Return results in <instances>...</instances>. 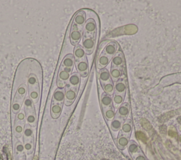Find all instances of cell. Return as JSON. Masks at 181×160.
<instances>
[{
    "label": "cell",
    "instance_id": "6da1fadb",
    "mask_svg": "<svg viewBox=\"0 0 181 160\" xmlns=\"http://www.w3.org/2000/svg\"><path fill=\"white\" fill-rule=\"evenodd\" d=\"M33 59H27L21 61L16 69L12 90V109L14 113L20 111L23 103L25 101L28 92V79L32 64Z\"/></svg>",
    "mask_w": 181,
    "mask_h": 160
},
{
    "label": "cell",
    "instance_id": "7a4b0ae2",
    "mask_svg": "<svg viewBox=\"0 0 181 160\" xmlns=\"http://www.w3.org/2000/svg\"><path fill=\"white\" fill-rule=\"evenodd\" d=\"M43 73L40 64L35 59H33L29 79H28V92L29 98L33 104L38 103L42 92Z\"/></svg>",
    "mask_w": 181,
    "mask_h": 160
},
{
    "label": "cell",
    "instance_id": "3957f363",
    "mask_svg": "<svg viewBox=\"0 0 181 160\" xmlns=\"http://www.w3.org/2000/svg\"><path fill=\"white\" fill-rule=\"evenodd\" d=\"M24 109H25L26 116L29 124L31 127H35L37 124L36 113H35L33 102L30 99L29 97H28L24 101Z\"/></svg>",
    "mask_w": 181,
    "mask_h": 160
},
{
    "label": "cell",
    "instance_id": "277c9868",
    "mask_svg": "<svg viewBox=\"0 0 181 160\" xmlns=\"http://www.w3.org/2000/svg\"><path fill=\"white\" fill-rule=\"evenodd\" d=\"M33 132L32 127L27 124L25 126L23 131V141H24V148L26 150L28 154H31L33 151Z\"/></svg>",
    "mask_w": 181,
    "mask_h": 160
},
{
    "label": "cell",
    "instance_id": "5b68a950",
    "mask_svg": "<svg viewBox=\"0 0 181 160\" xmlns=\"http://www.w3.org/2000/svg\"><path fill=\"white\" fill-rule=\"evenodd\" d=\"M96 37L87 36L84 35L83 37V48L86 55H90L93 53L96 47Z\"/></svg>",
    "mask_w": 181,
    "mask_h": 160
},
{
    "label": "cell",
    "instance_id": "8992f818",
    "mask_svg": "<svg viewBox=\"0 0 181 160\" xmlns=\"http://www.w3.org/2000/svg\"><path fill=\"white\" fill-rule=\"evenodd\" d=\"M96 33L97 26L96 21L92 18L86 20L83 28V35L96 37Z\"/></svg>",
    "mask_w": 181,
    "mask_h": 160
},
{
    "label": "cell",
    "instance_id": "52a82bcc",
    "mask_svg": "<svg viewBox=\"0 0 181 160\" xmlns=\"http://www.w3.org/2000/svg\"><path fill=\"white\" fill-rule=\"evenodd\" d=\"M71 72L67 71L62 69V68H59V71L58 72V76H57V86L58 88H63L65 87L67 85V82L69 81L71 76Z\"/></svg>",
    "mask_w": 181,
    "mask_h": 160
},
{
    "label": "cell",
    "instance_id": "ba28073f",
    "mask_svg": "<svg viewBox=\"0 0 181 160\" xmlns=\"http://www.w3.org/2000/svg\"><path fill=\"white\" fill-rule=\"evenodd\" d=\"M82 34H83V30L78 28L77 27L72 25L70 34V39L72 45L76 46L79 43L80 40H81L82 38Z\"/></svg>",
    "mask_w": 181,
    "mask_h": 160
},
{
    "label": "cell",
    "instance_id": "9c48e42d",
    "mask_svg": "<svg viewBox=\"0 0 181 160\" xmlns=\"http://www.w3.org/2000/svg\"><path fill=\"white\" fill-rule=\"evenodd\" d=\"M86 22V15L84 11H79L74 16L72 25L77 27L78 28L83 30Z\"/></svg>",
    "mask_w": 181,
    "mask_h": 160
},
{
    "label": "cell",
    "instance_id": "30bf717a",
    "mask_svg": "<svg viewBox=\"0 0 181 160\" xmlns=\"http://www.w3.org/2000/svg\"><path fill=\"white\" fill-rule=\"evenodd\" d=\"M66 90H65V99H64V102L65 105L67 106H70L71 105L73 104L74 100H76V96H77L78 93V90L76 89L72 88L68 86L65 87Z\"/></svg>",
    "mask_w": 181,
    "mask_h": 160
},
{
    "label": "cell",
    "instance_id": "8fae6325",
    "mask_svg": "<svg viewBox=\"0 0 181 160\" xmlns=\"http://www.w3.org/2000/svg\"><path fill=\"white\" fill-rule=\"evenodd\" d=\"M74 64H75V60H74V55L70 54L65 56L64 58L63 59L60 68L72 73Z\"/></svg>",
    "mask_w": 181,
    "mask_h": 160
},
{
    "label": "cell",
    "instance_id": "7c38bea8",
    "mask_svg": "<svg viewBox=\"0 0 181 160\" xmlns=\"http://www.w3.org/2000/svg\"><path fill=\"white\" fill-rule=\"evenodd\" d=\"M125 66V58L122 52H117L112 58L111 68H118L123 69Z\"/></svg>",
    "mask_w": 181,
    "mask_h": 160
},
{
    "label": "cell",
    "instance_id": "4fadbf2b",
    "mask_svg": "<svg viewBox=\"0 0 181 160\" xmlns=\"http://www.w3.org/2000/svg\"><path fill=\"white\" fill-rule=\"evenodd\" d=\"M117 49H118V44L116 42L113 41V42H110L109 43L107 44L101 54L108 56L111 58H113V56L117 52Z\"/></svg>",
    "mask_w": 181,
    "mask_h": 160
},
{
    "label": "cell",
    "instance_id": "5bb4252c",
    "mask_svg": "<svg viewBox=\"0 0 181 160\" xmlns=\"http://www.w3.org/2000/svg\"><path fill=\"white\" fill-rule=\"evenodd\" d=\"M75 66L77 73L81 77H86L89 71V66L88 61H75Z\"/></svg>",
    "mask_w": 181,
    "mask_h": 160
},
{
    "label": "cell",
    "instance_id": "9a60e30c",
    "mask_svg": "<svg viewBox=\"0 0 181 160\" xmlns=\"http://www.w3.org/2000/svg\"><path fill=\"white\" fill-rule=\"evenodd\" d=\"M80 83H81V76L77 72H74V73L71 74L66 86L79 90Z\"/></svg>",
    "mask_w": 181,
    "mask_h": 160
},
{
    "label": "cell",
    "instance_id": "2e32d148",
    "mask_svg": "<svg viewBox=\"0 0 181 160\" xmlns=\"http://www.w3.org/2000/svg\"><path fill=\"white\" fill-rule=\"evenodd\" d=\"M65 90H66L65 87L57 88L53 94L52 103L63 104L65 99Z\"/></svg>",
    "mask_w": 181,
    "mask_h": 160
},
{
    "label": "cell",
    "instance_id": "e0dca14e",
    "mask_svg": "<svg viewBox=\"0 0 181 160\" xmlns=\"http://www.w3.org/2000/svg\"><path fill=\"white\" fill-rule=\"evenodd\" d=\"M74 57L75 61H87L86 54L82 46L77 44L75 46L74 49Z\"/></svg>",
    "mask_w": 181,
    "mask_h": 160
},
{
    "label": "cell",
    "instance_id": "ac0fdd59",
    "mask_svg": "<svg viewBox=\"0 0 181 160\" xmlns=\"http://www.w3.org/2000/svg\"><path fill=\"white\" fill-rule=\"evenodd\" d=\"M128 85H127L126 80L125 79H121L117 81L114 85V92L119 94H126Z\"/></svg>",
    "mask_w": 181,
    "mask_h": 160
},
{
    "label": "cell",
    "instance_id": "d6986e66",
    "mask_svg": "<svg viewBox=\"0 0 181 160\" xmlns=\"http://www.w3.org/2000/svg\"><path fill=\"white\" fill-rule=\"evenodd\" d=\"M112 58H111V57H108V56L105 55H103V54H100V57H98L96 62L97 68L99 70L103 69V68H105L108 66Z\"/></svg>",
    "mask_w": 181,
    "mask_h": 160
},
{
    "label": "cell",
    "instance_id": "ffe728a7",
    "mask_svg": "<svg viewBox=\"0 0 181 160\" xmlns=\"http://www.w3.org/2000/svg\"><path fill=\"white\" fill-rule=\"evenodd\" d=\"M24 128H25V121H18L16 120L15 122L14 134L15 137L19 138L22 136V134L23 133Z\"/></svg>",
    "mask_w": 181,
    "mask_h": 160
},
{
    "label": "cell",
    "instance_id": "44dd1931",
    "mask_svg": "<svg viewBox=\"0 0 181 160\" xmlns=\"http://www.w3.org/2000/svg\"><path fill=\"white\" fill-rule=\"evenodd\" d=\"M130 111V105L128 102L123 103L120 106L116 116L119 118H125L129 115Z\"/></svg>",
    "mask_w": 181,
    "mask_h": 160
},
{
    "label": "cell",
    "instance_id": "7402d4cb",
    "mask_svg": "<svg viewBox=\"0 0 181 160\" xmlns=\"http://www.w3.org/2000/svg\"><path fill=\"white\" fill-rule=\"evenodd\" d=\"M100 104H101V107L103 109L106 110L108 107L113 105V99H112V96L109 95L105 93L102 94L101 97H100Z\"/></svg>",
    "mask_w": 181,
    "mask_h": 160
},
{
    "label": "cell",
    "instance_id": "603a6c76",
    "mask_svg": "<svg viewBox=\"0 0 181 160\" xmlns=\"http://www.w3.org/2000/svg\"><path fill=\"white\" fill-rule=\"evenodd\" d=\"M63 104L52 103L51 105V116L53 119H57L60 115L62 110Z\"/></svg>",
    "mask_w": 181,
    "mask_h": 160
},
{
    "label": "cell",
    "instance_id": "cb8c5ba5",
    "mask_svg": "<svg viewBox=\"0 0 181 160\" xmlns=\"http://www.w3.org/2000/svg\"><path fill=\"white\" fill-rule=\"evenodd\" d=\"M99 79L100 85L104 84V83H107V82L111 81V73L110 71H108L107 68H103V69L100 70L99 72Z\"/></svg>",
    "mask_w": 181,
    "mask_h": 160
},
{
    "label": "cell",
    "instance_id": "d4e9b609",
    "mask_svg": "<svg viewBox=\"0 0 181 160\" xmlns=\"http://www.w3.org/2000/svg\"><path fill=\"white\" fill-rule=\"evenodd\" d=\"M111 77L113 83H116L117 81H119L122 75V69L118 68H111Z\"/></svg>",
    "mask_w": 181,
    "mask_h": 160
},
{
    "label": "cell",
    "instance_id": "484cf974",
    "mask_svg": "<svg viewBox=\"0 0 181 160\" xmlns=\"http://www.w3.org/2000/svg\"><path fill=\"white\" fill-rule=\"evenodd\" d=\"M101 86L105 93L109 95H111L114 93V83L112 80L104 83V84H102Z\"/></svg>",
    "mask_w": 181,
    "mask_h": 160
},
{
    "label": "cell",
    "instance_id": "4316f807",
    "mask_svg": "<svg viewBox=\"0 0 181 160\" xmlns=\"http://www.w3.org/2000/svg\"><path fill=\"white\" fill-rule=\"evenodd\" d=\"M125 97V94H119L115 93V92L113 93V102L114 103V105L115 107H118V106L122 105L123 101H124Z\"/></svg>",
    "mask_w": 181,
    "mask_h": 160
},
{
    "label": "cell",
    "instance_id": "83f0119b",
    "mask_svg": "<svg viewBox=\"0 0 181 160\" xmlns=\"http://www.w3.org/2000/svg\"><path fill=\"white\" fill-rule=\"evenodd\" d=\"M128 137H129L125 136V135H121V134L119 135L118 140H117V146H118L119 148L121 149V150H123L128 145Z\"/></svg>",
    "mask_w": 181,
    "mask_h": 160
},
{
    "label": "cell",
    "instance_id": "f1b7e54d",
    "mask_svg": "<svg viewBox=\"0 0 181 160\" xmlns=\"http://www.w3.org/2000/svg\"><path fill=\"white\" fill-rule=\"evenodd\" d=\"M132 126L131 121L128 120L124 124H123L122 127V131H121V133H122L124 134H126V135H128V136H130V133H131L132 132Z\"/></svg>",
    "mask_w": 181,
    "mask_h": 160
},
{
    "label": "cell",
    "instance_id": "f546056e",
    "mask_svg": "<svg viewBox=\"0 0 181 160\" xmlns=\"http://www.w3.org/2000/svg\"><path fill=\"white\" fill-rule=\"evenodd\" d=\"M104 115H105L106 118L108 120H111L112 119L114 118L115 112L114 110V108H113V106L112 105L110 107L107 108L106 110H104Z\"/></svg>",
    "mask_w": 181,
    "mask_h": 160
},
{
    "label": "cell",
    "instance_id": "4dcf8cb0",
    "mask_svg": "<svg viewBox=\"0 0 181 160\" xmlns=\"http://www.w3.org/2000/svg\"><path fill=\"white\" fill-rule=\"evenodd\" d=\"M121 126H122V119L116 116V118L113 121L111 124L112 129L114 131H117L121 127Z\"/></svg>",
    "mask_w": 181,
    "mask_h": 160
},
{
    "label": "cell",
    "instance_id": "1f68e13d",
    "mask_svg": "<svg viewBox=\"0 0 181 160\" xmlns=\"http://www.w3.org/2000/svg\"><path fill=\"white\" fill-rule=\"evenodd\" d=\"M137 150H138V145L132 141V142L130 143V146H129V151L131 152V153H134V152H137Z\"/></svg>",
    "mask_w": 181,
    "mask_h": 160
},
{
    "label": "cell",
    "instance_id": "d6a6232c",
    "mask_svg": "<svg viewBox=\"0 0 181 160\" xmlns=\"http://www.w3.org/2000/svg\"><path fill=\"white\" fill-rule=\"evenodd\" d=\"M16 151H17L18 153L23 154V150H24V146L23 145V144H22L21 143L18 142L17 144H16Z\"/></svg>",
    "mask_w": 181,
    "mask_h": 160
},
{
    "label": "cell",
    "instance_id": "836d02e7",
    "mask_svg": "<svg viewBox=\"0 0 181 160\" xmlns=\"http://www.w3.org/2000/svg\"><path fill=\"white\" fill-rule=\"evenodd\" d=\"M16 120L18 121H25V113H24L23 111H21V112L18 113L17 119Z\"/></svg>",
    "mask_w": 181,
    "mask_h": 160
},
{
    "label": "cell",
    "instance_id": "e575fe53",
    "mask_svg": "<svg viewBox=\"0 0 181 160\" xmlns=\"http://www.w3.org/2000/svg\"><path fill=\"white\" fill-rule=\"evenodd\" d=\"M136 160H145V158L143 155H140V156H139V157H137Z\"/></svg>",
    "mask_w": 181,
    "mask_h": 160
},
{
    "label": "cell",
    "instance_id": "d590c367",
    "mask_svg": "<svg viewBox=\"0 0 181 160\" xmlns=\"http://www.w3.org/2000/svg\"><path fill=\"white\" fill-rule=\"evenodd\" d=\"M19 160H23V159H19Z\"/></svg>",
    "mask_w": 181,
    "mask_h": 160
}]
</instances>
